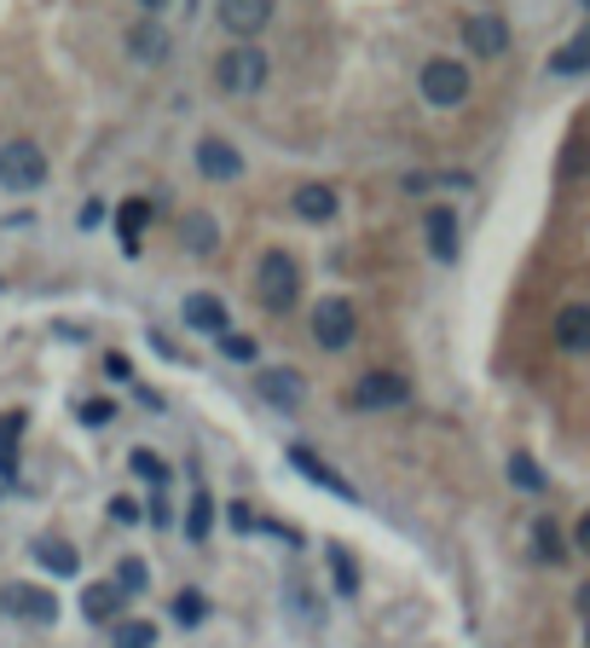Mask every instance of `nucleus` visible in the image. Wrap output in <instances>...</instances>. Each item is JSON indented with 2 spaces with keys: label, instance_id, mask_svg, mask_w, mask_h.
I'll use <instances>...</instances> for the list:
<instances>
[{
  "label": "nucleus",
  "instance_id": "nucleus-5",
  "mask_svg": "<svg viewBox=\"0 0 590 648\" xmlns=\"http://www.w3.org/2000/svg\"><path fill=\"white\" fill-rule=\"evenodd\" d=\"M412 400V382L400 371H365L353 382V411H400Z\"/></svg>",
  "mask_w": 590,
  "mask_h": 648
},
{
  "label": "nucleus",
  "instance_id": "nucleus-29",
  "mask_svg": "<svg viewBox=\"0 0 590 648\" xmlns=\"http://www.w3.org/2000/svg\"><path fill=\"white\" fill-rule=\"evenodd\" d=\"M203 614H209V603H203V590H179V596H174V619H179V626H197Z\"/></svg>",
  "mask_w": 590,
  "mask_h": 648
},
{
  "label": "nucleus",
  "instance_id": "nucleus-10",
  "mask_svg": "<svg viewBox=\"0 0 590 648\" xmlns=\"http://www.w3.org/2000/svg\"><path fill=\"white\" fill-rule=\"evenodd\" d=\"M464 41L475 47L480 59H498L504 47H509V23L498 12H475V18H464Z\"/></svg>",
  "mask_w": 590,
  "mask_h": 648
},
{
  "label": "nucleus",
  "instance_id": "nucleus-26",
  "mask_svg": "<svg viewBox=\"0 0 590 648\" xmlns=\"http://www.w3.org/2000/svg\"><path fill=\"white\" fill-rule=\"evenodd\" d=\"M209 522H215V504H209V492H192V515H186V533H192V538H209Z\"/></svg>",
  "mask_w": 590,
  "mask_h": 648
},
{
  "label": "nucleus",
  "instance_id": "nucleus-13",
  "mask_svg": "<svg viewBox=\"0 0 590 648\" xmlns=\"http://www.w3.org/2000/svg\"><path fill=\"white\" fill-rule=\"evenodd\" d=\"M296 215L301 220H313V226H324V220H337V209H342V197L324 186V179H307V186H296Z\"/></svg>",
  "mask_w": 590,
  "mask_h": 648
},
{
  "label": "nucleus",
  "instance_id": "nucleus-35",
  "mask_svg": "<svg viewBox=\"0 0 590 648\" xmlns=\"http://www.w3.org/2000/svg\"><path fill=\"white\" fill-rule=\"evenodd\" d=\"M111 515H116V522H139V510H134V498H116V504H111Z\"/></svg>",
  "mask_w": 590,
  "mask_h": 648
},
{
  "label": "nucleus",
  "instance_id": "nucleus-31",
  "mask_svg": "<svg viewBox=\"0 0 590 648\" xmlns=\"http://www.w3.org/2000/svg\"><path fill=\"white\" fill-rule=\"evenodd\" d=\"M111 418H116V405H111V400H87V405H82V423H93V429H105Z\"/></svg>",
  "mask_w": 590,
  "mask_h": 648
},
{
  "label": "nucleus",
  "instance_id": "nucleus-20",
  "mask_svg": "<svg viewBox=\"0 0 590 648\" xmlns=\"http://www.w3.org/2000/svg\"><path fill=\"white\" fill-rule=\"evenodd\" d=\"M35 562L46 567V574H59V579H70L75 567H82V556H75L64 538H41V544H35Z\"/></svg>",
  "mask_w": 590,
  "mask_h": 648
},
{
  "label": "nucleus",
  "instance_id": "nucleus-11",
  "mask_svg": "<svg viewBox=\"0 0 590 648\" xmlns=\"http://www.w3.org/2000/svg\"><path fill=\"white\" fill-rule=\"evenodd\" d=\"M127 53H134V64H168V30L157 18H145V23H134V30H127Z\"/></svg>",
  "mask_w": 590,
  "mask_h": 648
},
{
  "label": "nucleus",
  "instance_id": "nucleus-8",
  "mask_svg": "<svg viewBox=\"0 0 590 648\" xmlns=\"http://www.w3.org/2000/svg\"><path fill=\"white\" fill-rule=\"evenodd\" d=\"M267 23H272V0H220V30L226 35L249 41V35H261Z\"/></svg>",
  "mask_w": 590,
  "mask_h": 648
},
{
  "label": "nucleus",
  "instance_id": "nucleus-23",
  "mask_svg": "<svg viewBox=\"0 0 590 648\" xmlns=\"http://www.w3.org/2000/svg\"><path fill=\"white\" fill-rule=\"evenodd\" d=\"M220 244V232H215V220L209 215H192L186 220V249H197V255H209Z\"/></svg>",
  "mask_w": 590,
  "mask_h": 648
},
{
  "label": "nucleus",
  "instance_id": "nucleus-38",
  "mask_svg": "<svg viewBox=\"0 0 590 648\" xmlns=\"http://www.w3.org/2000/svg\"><path fill=\"white\" fill-rule=\"evenodd\" d=\"M579 614H590V585H579Z\"/></svg>",
  "mask_w": 590,
  "mask_h": 648
},
{
  "label": "nucleus",
  "instance_id": "nucleus-21",
  "mask_svg": "<svg viewBox=\"0 0 590 648\" xmlns=\"http://www.w3.org/2000/svg\"><path fill=\"white\" fill-rule=\"evenodd\" d=\"M116 220H122V249L134 255V249H139V232H145V220H151V209H145L139 197H127L122 209H116Z\"/></svg>",
  "mask_w": 590,
  "mask_h": 648
},
{
  "label": "nucleus",
  "instance_id": "nucleus-34",
  "mask_svg": "<svg viewBox=\"0 0 590 648\" xmlns=\"http://www.w3.org/2000/svg\"><path fill=\"white\" fill-rule=\"evenodd\" d=\"M99 226H105V203H87V209H82V232H99Z\"/></svg>",
  "mask_w": 590,
  "mask_h": 648
},
{
  "label": "nucleus",
  "instance_id": "nucleus-3",
  "mask_svg": "<svg viewBox=\"0 0 590 648\" xmlns=\"http://www.w3.org/2000/svg\"><path fill=\"white\" fill-rule=\"evenodd\" d=\"M255 296H261L272 313H284V307L301 301V272H296V261H290L284 249H272L267 261H261V272H255Z\"/></svg>",
  "mask_w": 590,
  "mask_h": 648
},
{
  "label": "nucleus",
  "instance_id": "nucleus-12",
  "mask_svg": "<svg viewBox=\"0 0 590 648\" xmlns=\"http://www.w3.org/2000/svg\"><path fill=\"white\" fill-rule=\"evenodd\" d=\"M255 394H261L267 405H278V411H296L307 400V382L296 371H261L255 377Z\"/></svg>",
  "mask_w": 590,
  "mask_h": 648
},
{
  "label": "nucleus",
  "instance_id": "nucleus-27",
  "mask_svg": "<svg viewBox=\"0 0 590 648\" xmlns=\"http://www.w3.org/2000/svg\"><path fill=\"white\" fill-rule=\"evenodd\" d=\"M116 585H122V590H127V596H139V590H145V585H151V567H145V562H139V556H127V562H122V567H116Z\"/></svg>",
  "mask_w": 590,
  "mask_h": 648
},
{
  "label": "nucleus",
  "instance_id": "nucleus-40",
  "mask_svg": "<svg viewBox=\"0 0 590 648\" xmlns=\"http://www.w3.org/2000/svg\"><path fill=\"white\" fill-rule=\"evenodd\" d=\"M579 7H584V12H590V0H579Z\"/></svg>",
  "mask_w": 590,
  "mask_h": 648
},
{
  "label": "nucleus",
  "instance_id": "nucleus-28",
  "mask_svg": "<svg viewBox=\"0 0 590 648\" xmlns=\"http://www.w3.org/2000/svg\"><path fill=\"white\" fill-rule=\"evenodd\" d=\"M127 463H134V475H139V481H151V486H157V492L168 486V470H163V457H157V452H134V457H127Z\"/></svg>",
  "mask_w": 590,
  "mask_h": 648
},
{
  "label": "nucleus",
  "instance_id": "nucleus-22",
  "mask_svg": "<svg viewBox=\"0 0 590 648\" xmlns=\"http://www.w3.org/2000/svg\"><path fill=\"white\" fill-rule=\"evenodd\" d=\"M111 642L116 648H151V642H157V626H151V619H116Z\"/></svg>",
  "mask_w": 590,
  "mask_h": 648
},
{
  "label": "nucleus",
  "instance_id": "nucleus-14",
  "mask_svg": "<svg viewBox=\"0 0 590 648\" xmlns=\"http://www.w3.org/2000/svg\"><path fill=\"white\" fill-rule=\"evenodd\" d=\"M556 348L561 353H590V307L573 301V307H561L556 313Z\"/></svg>",
  "mask_w": 590,
  "mask_h": 648
},
{
  "label": "nucleus",
  "instance_id": "nucleus-25",
  "mask_svg": "<svg viewBox=\"0 0 590 648\" xmlns=\"http://www.w3.org/2000/svg\"><path fill=\"white\" fill-rule=\"evenodd\" d=\"M532 551H538V562H561L568 551H561V527L556 522H538L532 527Z\"/></svg>",
  "mask_w": 590,
  "mask_h": 648
},
{
  "label": "nucleus",
  "instance_id": "nucleus-4",
  "mask_svg": "<svg viewBox=\"0 0 590 648\" xmlns=\"http://www.w3.org/2000/svg\"><path fill=\"white\" fill-rule=\"evenodd\" d=\"M41 179H46V151L35 140H7V145H0V186L35 192Z\"/></svg>",
  "mask_w": 590,
  "mask_h": 648
},
{
  "label": "nucleus",
  "instance_id": "nucleus-24",
  "mask_svg": "<svg viewBox=\"0 0 590 648\" xmlns=\"http://www.w3.org/2000/svg\"><path fill=\"white\" fill-rule=\"evenodd\" d=\"M509 481H516L521 492H545V470H538V463H532L527 452L509 457Z\"/></svg>",
  "mask_w": 590,
  "mask_h": 648
},
{
  "label": "nucleus",
  "instance_id": "nucleus-32",
  "mask_svg": "<svg viewBox=\"0 0 590 648\" xmlns=\"http://www.w3.org/2000/svg\"><path fill=\"white\" fill-rule=\"evenodd\" d=\"M220 348H226V359H244V366L255 359V342H249V336H220Z\"/></svg>",
  "mask_w": 590,
  "mask_h": 648
},
{
  "label": "nucleus",
  "instance_id": "nucleus-2",
  "mask_svg": "<svg viewBox=\"0 0 590 648\" xmlns=\"http://www.w3.org/2000/svg\"><path fill=\"white\" fill-rule=\"evenodd\" d=\"M417 88H423L428 105L452 111V105H464V99H469L475 82H469V64H457V59H428L423 75H417Z\"/></svg>",
  "mask_w": 590,
  "mask_h": 648
},
{
  "label": "nucleus",
  "instance_id": "nucleus-1",
  "mask_svg": "<svg viewBox=\"0 0 590 648\" xmlns=\"http://www.w3.org/2000/svg\"><path fill=\"white\" fill-rule=\"evenodd\" d=\"M267 75H272V64H267L261 47H255V41H238V47H226V53H220L215 88H220V93H261Z\"/></svg>",
  "mask_w": 590,
  "mask_h": 648
},
{
  "label": "nucleus",
  "instance_id": "nucleus-37",
  "mask_svg": "<svg viewBox=\"0 0 590 648\" xmlns=\"http://www.w3.org/2000/svg\"><path fill=\"white\" fill-rule=\"evenodd\" d=\"M573 544H579V551L590 556V515H579V527H573Z\"/></svg>",
  "mask_w": 590,
  "mask_h": 648
},
{
  "label": "nucleus",
  "instance_id": "nucleus-6",
  "mask_svg": "<svg viewBox=\"0 0 590 648\" xmlns=\"http://www.w3.org/2000/svg\"><path fill=\"white\" fill-rule=\"evenodd\" d=\"M353 330H359V319H353V301H319L313 307V342L319 348H330V353H342L348 342H353Z\"/></svg>",
  "mask_w": 590,
  "mask_h": 648
},
{
  "label": "nucleus",
  "instance_id": "nucleus-17",
  "mask_svg": "<svg viewBox=\"0 0 590 648\" xmlns=\"http://www.w3.org/2000/svg\"><path fill=\"white\" fill-rule=\"evenodd\" d=\"M290 463H296V470H301L307 481H313V486H324V492H337V498H348V504H353V486H348L337 470H324V463H319L313 452H307V446H290Z\"/></svg>",
  "mask_w": 590,
  "mask_h": 648
},
{
  "label": "nucleus",
  "instance_id": "nucleus-15",
  "mask_svg": "<svg viewBox=\"0 0 590 648\" xmlns=\"http://www.w3.org/2000/svg\"><path fill=\"white\" fill-rule=\"evenodd\" d=\"M423 238L434 261H457V215L452 209H428L423 215Z\"/></svg>",
  "mask_w": 590,
  "mask_h": 648
},
{
  "label": "nucleus",
  "instance_id": "nucleus-16",
  "mask_svg": "<svg viewBox=\"0 0 590 648\" xmlns=\"http://www.w3.org/2000/svg\"><path fill=\"white\" fill-rule=\"evenodd\" d=\"M186 325H192V330H203V336H226V301H220V296H209V290L186 296Z\"/></svg>",
  "mask_w": 590,
  "mask_h": 648
},
{
  "label": "nucleus",
  "instance_id": "nucleus-30",
  "mask_svg": "<svg viewBox=\"0 0 590 648\" xmlns=\"http://www.w3.org/2000/svg\"><path fill=\"white\" fill-rule=\"evenodd\" d=\"M330 567H337V585H342V596H353V590H359V574H353V556L342 551V544H330Z\"/></svg>",
  "mask_w": 590,
  "mask_h": 648
},
{
  "label": "nucleus",
  "instance_id": "nucleus-36",
  "mask_svg": "<svg viewBox=\"0 0 590 648\" xmlns=\"http://www.w3.org/2000/svg\"><path fill=\"white\" fill-rule=\"evenodd\" d=\"M105 371H111V377L122 382V377H127V371H134V366H127V359H122V353H105Z\"/></svg>",
  "mask_w": 590,
  "mask_h": 648
},
{
  "label": "nucleus",
  "instance_id": "nucleus-39",
  "mask_svg": "<svg viewBox=\"0 0 590 648\" xmlns=\"http://www.w3.org/2000/svg\"><path fill=\"white\" fill-rule=\"evenodd\" d=\"M139 7H145V12H163V7H168V0H139Z\"/></svg>",
  "mask_w": 590,
  "mask_h": 648
},
{
  "label": "nucleus",
  "instance_id": "nucleus-19",
  "mask_svg": "<svg viewBox=\"0 0 590 648\" xmlns=\"http://www.w3.org/2000/svg\"><path fill=\"white\" fill-rule=\"evenodd\" d=\"M550 70H556V75H590V30L573 35L568 47H556V53H550Z\"/></svg>",
  "mask_w": 590,
  "mask_h": 648
},
{
  "label": "nucleus",
  "instance_id": "nucleus-7",
  "mask_svg": "<svg viewBox=\"0 0 590 648\" xmlns=\"http://www.w3.org/2000/svg\"><path fill=\"white\" fill-rule=\"evenodd\" d=\"M0 608H7L12 619H30V626H53L59 619V603L41 585H7L0 590Z\"/></svg>",
  "mask_w": 590,
  "mask_h": 648
},
{
  "label": "nucleus",
  "instance_id": "nucleus-33",
  "mask_svg": "<svg viewBox=\"0 0 590 648\" xmlns=\"http://www.w3.org/2000/svg\"><path fill=\"white\" fill-rule=\"evenodd\" d=\"M584 163H590V151H584V140H573L568 157H561V174H573V168H584Z\"/></svg>",
  "mask_w": 590,
  "mask_h": 648
},
{
  "label": "nucleus",
  "instance_id": "nucleus-18",
  "mask_svg": "<svg viewBox=\"0 0 590 648\" xmlns=\"http://www.w3.org/2000/svg\"><path fill=\"white\" fill-rule=\"evenodd\" d=\"M122 603H127V590L111 579V585H87V596H82V614L87 619H116L122 614Z\"/></svg>",
  "mask_w": 590,
  "mask_h": 648
},
{
  "label": "nucleus",
  "instance_id": "nucleus-9",
  "mask_svg": "<svg viewBox=\"0 0 590 648\" xmlns=\"http://www.w3.org/2000/svg\"><path fill=\"white\" fill-rule=\"evenodd\" d=\"M197 168H203V179H238L244 174V157H238V145H226L220 134H209V140H197Z\"/></svg>",
  "mask_w": 590,
  "mask_h": 648
}]
</instances>
